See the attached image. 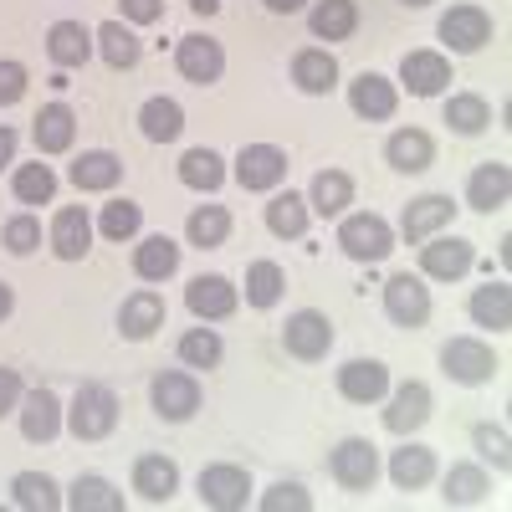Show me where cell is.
<instances>
[{"label":"cell","mask_w":512,"mask_h":512,"mask_svg":"<svg viewBox=\"0 0 512 512\" xmlns=\"http://www.w3.org/2000/svg\"><path fill=\"white\" fill-rule=\"evenodd\" d=\"M11 308H16V297H11V287H6V282H0V323L11 318Z\"/></svg>","instance_id":"55"},{"label":"cell","mask_w":512,"mask_h":512,"mask_svg":"<svg viewBox=\"0 0 512 512\" xmlns=\"http://www.w3.org/2000/svg\"><path fill=\"white\" fill-rule=\"evenodd\" d=\"M72 134H77V118L67 103H47L36 113V149L41 154H67L72 149Z\"/></svg>","instance_id":"27"},{"label":"cell","mask_w":512,"mask_h":512,"mask_svg":"<svg viewBox=\"0 0 512 512\" xmlns=\"http://www.w3.org/2000/svg\"><path fill=\"white\" fill-rule=\"evenodd\" d=\"M236 180L241 190H277L287 180V154L277 144H246L236 154Z\"/></svg>","instance_id":"9"},{"label":"cell","mask_w":512,"mask_h":512,"mask_svg":"<svg viewBox=\"0 0 512 512\" xmlns=\"http://www.w3.org/2000/svg\"><path fill=\"white\" fill-rule=\"evenodd\" d=\"M175 67H180L185 82L210 88V82H221V72H226V52H221V41H210V36H185L180 52H175Z\"/></svg>","instance_id":"10"},{"label":"cell","mask_w":512,"mask_h":512,"mask_svg":"<svg viewBox=\"0 0 512 512\" xmlns=\"http://www.w3.org/2000/svg\"><path fill=\"white\" fill-rule=\"evenodd\" d=\"M400 82L415 93V98H436L446 82H451V62L441 52H405L400 62Z\"/></svg>","instance_id":"17"},{"label":"cell","mask_w":512,"mask_h":512,"mask_svg":"<svg viewBox=\"0 0 512 512\" xmlns=\"http://www.w3.org/2000/svg\"><path fill=\"white\" fill-rule=\"evenodd\" d=\"M384 159H390L400 175H420V169L436 164V144H431V134H420V128H400V134H390V144H384Z\"/></svg>","instance_id":"22"},{"label":"cell","mask_w":512,"mask_h":512,"mask_svg":"<svg viewBox=\"0 0 512 512\" xmlns=\"http://www.w3.org/2000/svg\"><path fill=\"white\" fill-rule=\"evenodd\" d=\"M282 349L292 354V359H323L328 349H333V323L323 318V313H313V308H303V313H292L287 318V328H282Z\"/></svg>","instance_id":"7"},{"label":"cell","mask_w":512,"mask_h":512,"mask_svg":"<svg viewBox=\"0 0 512 512\" xmlns=\"http://www.w3.org/2000/svg\"><path fill=\"white\" fill-rule=\"evenodd\" d=\"M328 472H333V482L344 487V492H369L374 477H379V451H374V441H364V436L338 441L333 456H328Z\"/></svg>","instance_id":"2"},{"label":"cell","mask_w":512,"mask_h":512,"mask_svg":"<svg viewBox=\"0 0 512 512\" xmlns=\"http://www.w3.org/2000/svg\"><path fill=\"white\" fill-rule=\"evenodd\" d=\"M246 492H251V477L241 472V466H205L200 472V502L216 507V512L246 507Z\"/></svg>","instance_id":"15"},{"label":"cell","mask_w":512,"mask_h":512,"mask_svg":"<svg viewBox=\"0 0 512 512\" xmlns=\"http://www.w3.org/2000/svg\"><path fill=\"white\" fill-rule=\"evenodd\" d=\"M139 226H144V210H139L134 200H113V205H103L98 231H103L108 241H128V236H139Z\"/></svg>","instance_id":"45"},{"label":"cell","mask_w":512,"mask_h":512,"mask_svg":"<svg viewBox=\"0 0 512 512\" xmlns=\"http://www.w3.org/2000/svg\"><path fill=\"white\" fill-rule=\"evenodd\" d=\"M118 180H123V159L108 154V149H88L72 164V185L77 190H113Z\"/></svg>","instance_id":"30"},{"label":"cell","mask_w":512,"mask_h":512,"mask_svg":"<svg viewBox=\"0 0 512 512\" xmlns=\"http://www.w3.org/2000/svg\"><path fill=\"white\" fill-rule=\"evenodd\" d=\"M175 267H180V246L169 241V236H144V241L134 246V272H139L144 282L175 277Z\"/></svg>","instance_id":"28"},{"label":"cell","mask_w":512,"mask_h":512,"mask_svg":"<svg viewBox=\"0 0 512 512\" xmlns=\"http://www.w3.org/2000/svg\"><path fill=\"white\" fill-rule=\"evenodd\" d=\"M436 477V456L425 451V446H400L395 456H390V482L400 487V492H415V487H425Z\"/></svg>","instance_id":"32"},{"label":"cell","mask_w":512,"mask_h":512,"mask_svg":"<svg viewBox=\"0 0 512 512\" xmlns=\"http://www.w3.org/2000/svg\"><path fill=\"white\" fill-rule=\"evenodd\" d=\"M93 246V221L82 205H62L57 221H52V251L62 256V262H82Z\"/></svg>","instance_id":"16"},{"label":"cell","mask_w":512,"mask_h":512,"mask_svg":"<svg viewBox=\"0 0 512 512\" xmlns=\"http://www.w3.org/2000/svg\"><path fill=\"white\" fill-rule=\"evenodd\" d=\"M446 123L456 128V134H482V128L492 123V108H487V98H477V93H456L451 103H446Z\"/></svg>","instance_id":"42"},{"label":"cell","mask_w":512,"mask_h":512,"mask_svg":"<svg viewBox=\"0 0 512 512\" xmlns=\"http://www.w3.org/2000/svg\"><path fill=\"white\" fill-rule=\"evenodd\" d=\"M11 154H16V128L0 123V164H11Z\"/></svg>","instance_id":"53"},{"label":"cell","mask_w":512,"mask_h":512,"mask_svg":"<svg viewBox=\"0 0 512 512\" xmlns=\"http://www.w3.org/2000/svg\"><path fill=\"white\" fill-rule=\"evenodd\" d=\"M349 200H354V180L344 175V169H323V175L313 180V210L318 216H344Z\"/></svg>","instance_id":"38"},{"label":"cell","mask_w":512,"mask_h":512,"mask_svg":"<svg viewBox=\"0 0 512 512\" xmlns=\"http://www.w3.org/2000/svg\"><path fill=\"white\" fill-rule=\"evenodd\" d=\"M26 98V67L21 62H0V108H11Z\"/></svg>","instance_id":"50"},{"label":"cell","mask_w":512,"mask_h":512,"mask_svg":"<svg viewBox=\"0 0 512 512\" xmlns=\"http://www.w3.org/2000/svg\"><path fill=\"white\" fill-rule=\"evenodd\" d=\"M149 400H154V415H159V420L180 425V420H190V415L200 410V384H195V374L169 369V374H159V379H154Z\"/></svg>","instance_id":"5"},{"label":"cell","mask_w":512,"mask_h":512,"mask_svg":"<svg viewBox=\"0 0 512 512\" xmlns=\"http://www.w3.org/2000/svg\"><path fill=\"white\" fill-rule=\"evenodd\" d=\"M487 497V477H482V466H451L446 472V502L451 507H472Z\"/></svg>","instance_id":"44"},{"label":"cell","mask_w":512,"mask_h":512,"mask_svg":"<svg viewBox=\"0 0 512 512\" xmlns=\"http://www.w3.org/2000/svg\"><path fill=\"white\" fill-rule=\"evenodd\" d=\"M405 6H431V0H405Z\"/></svg>","instance_id":"57"},{"label":"cell","mask_w":512,"mask_h":512,"mask_svg":"<svg viewBox=\"0 0 512 512\" xmlns=\"http://www.w3.org/2000/svg\"><path fill=\"white\" fill-rule=\"evenodd\" d=\"M98 52H103V62L113 72H128L139 62V36L128 31L123 21H108V26H98Z\"/></svg>","instance_id":"37"},{"label":"cell","mask_w":512,"mask_h":512,"mask_svg":"<svg viewBox=\"0 0 512 512\" xmlns=\"http://www.w3.org/2000/svg\"><path fill=\"white\" fill-rule=\"evenodd\" d=\"M384 313H390L400 328H420L425 318H431V287H425L420 277H410V272H395L390 282H384Z\"/></svg>","instance_id":"4"},{"label":"cell","mask_w":512,"mask_h":512,"mask_svg":"<svg viewBox=\"0 0 512 512\" xmlns=\"http://www.w3.org/2000/svg\"><path fill=\"white\" fill-rule=\"evenodd\" d=\"M154 328H164V297H159V292H134V297L118 308V333L139 344V338H149Z\"/></svg>","instance_id":"25"},{"label":"cell","mask_w":512,"mask_h":512,"mask_svg":"<svg viewBox=\"0 0 512 512\" xmlns=\"http://www.w3.org/2000/svg\"><path fill=\"white\" fill-rule=\"evenodd\" d=\"M441 369L456 384H487L497 374V354L482 344V338H451V344L441 349Z\"/></svg>","instance_id":"6"},{"label":"cell","mask_w":512,"mask_h":512,"mask_svg":"<svg viewBox=\"0 0 512 512\" xmlns=\"http://www.w3.org/2000/svg\"><path fill=\"white\" fill-rule=\"evenodd\" d=\"M11 502L26 507V512H57L62 507V492H57V482L47 472H21L11 482Z\"/></svg>","instance_id":"34"},{"label":"cell","mask_w":512,"mask_h":512,"mask_svg":"<svg viewBox=\"0 0 512 512\" xmlns=\"http://www.w3.org/2000/svg\"><path fill=\"white\" fill-rule=\"evenodd\" d=\"M267 231L272 236H282V241H292V236H303L308 231V200L303 195H272V205H267Z\"/></svg>","instance_id":"36"},{"label":"cell","mask_w":512,"mask_h":512,"mask_svg":"<svg viewBox=\"0 0 512 512\" xmlns=\"http://www.w3.org/2000/svg\"><path fill=\"white\" fill-rule=\"evenodd\" d=\"M287 507H292V512H308V507H313V497H308L303 487H297V482H277V487L262 497V512H287Z\"/></svg>","instance_id":"47"},{"label":"cell","mask_w":512,"mask_h":512,"mask_svg":"<svg viewBox=\"0 0 512 512\" xmlns=\"http://www.w3.org/2000/svg\"><path fill=\"white\" fill-rule=\"evenodd\" d=\"M451 216H456L451 195H420V200H410L400 231H405V241H431L441 226H451Z\"/></svg>","instance_id":"19"},{"label":"cell","mask_w":512,"mask_h":512,"mask_svg":"<svg viewBox=\"0 0 512 512\" xmlns=\"http://www.w3.org/2000/svg\"><path fill=\"white\" fill-rule=\"evenodd\" d=\"M139 128H144L149 144H169V139H180V128H185V108L175 98H149L139 108Z\"/></svg>","instance_id":"31"},{"label":"cell","mask_w":512,"mask_h":512,"mask_svg":"<svg viewBox=\"0 0 512 512\" xmlns=\"http://www.w3.org/2000/svg\"><path fill=\"white\" fill-rule=\"evenodd\" d=\"M180 180H185L190 190H221L226 164H221L216 149H190V154L180 159Z\"/></svg>","instance_id":"39"},{"label":"cell","mask_w":512,"mask_h":512,"mask_svg":"<svg viewBox=\"0 0 512 512\" xmlns=\"http://www.w3.org/2000/svg\"><path fill=\"white\" fill-rule=\"evenodd\" d=\"M41 246V226L31 221V216H16L11 226H6V251L11 256H31Z\"/></svg>","instance_id":"48"},{"label":"cell","mask_w":512,"mask_h":512,"mask_svg":"<svg viewBox=\"0 0 512 512\" xmlns=\"http://www.w3.org/2000/svg\"><path fill=\"white\" fill-rule=\"evenodd\" d=\"M338 246H344L354 262H384V256L395 251V231L384 216H344V226H338Z\"/></svg>","instance_id":"3"},{"label":"cell","mask_w":512,"mask_h":512,"mask_svg":"<svg viewBox=\"0 0 512 512\" xmlns=\"http://www.w3.org/2000/svg\"><path fill=\"white\" fill-rule=\"evenodd\" d=\"M292 82L303 93H333L338 88V62H333V52H323V47H308V52H297L292 57Z\"/></svg>","instance_id":"26"},{"label":"cell","mask_w":512,"mask_h":512,"mask_svg":"<svg viewBox=\"0 0 512 512\" xmlns=\"http://www.w3.org/2000/svg\"><path fill=\"white\" fill-rule=\"evenodd\" d=\"M67 420H72V436L77 441H103L113 425H118V395L108 390V384H82Z\"/></svg>","instance_id":"1"},{"label":"cell","mask_w":512,"mask_h":512,"mask_svg":"<svg viewBox=\"0 0 512 512\" xmlns=\"http://www.w3.org/2000/svg\"><path fill=\"white\" fill-rule=\"evenodd\" d=\"M472 318H477V328L507 333V328H512V287H507V282L477 287V292H472Z\"/></svg>","instance_id":"29"},{"label":"cell","mask_w":512,"mask_h":512,"mask_svg":"<svg viewBox=\"0 0 512 512\" xmlns=\"http://www.w3.org/2000/svg\"><path fill=\"white\" fill-rule=\"evenodd\" d=\"M67 507L77 512H123V492H113L108 477H77L67 492Z\"/></svg>","instance_id":"35"},{"label":"cell","mask_w":512,"mask_h":512,"mask_svg":"<svg viewBox=\"0 0 512 512\" xmlns=\"http://www.w3.org/2000/svg\"><path fill=\"white\" fill-rule=\"evenodd\" d=\"M190 11H195V16H216L221 0H190Z\"/></svg>","instance_id":"56"},{"label":"cell","mask_w":512,"mask_h":512,"mask_svg":"<svg viewBox=\"0 0 512 512\" xmlns=\"http://www.w3.org/2000/svg\"><path fill=\"white\" fill-rule=\"evenodd\" d=\"M477 267V246L461 236H436L431 246H420V272L436 282H456Z\"/></svg>","instance_id":"8"},{"label":"cell","mask_w":512,"mask_h":512,"mask_svg":"<svg viewBox=\"0 0 512 512\" xmlns=\"http://www.w3.org/2000/svg\"><path fill=\"white\" fill-rule=\"evenodd\" d=\"M282 267L277 262H251L246 267V303L251 308H277V297H282Z\"/></svg>","instance_id":"41"},{"label":"cell","mask_w":512,"mask_h":512,"mask_svg":"<svg viewBox=\"0 0 512 512\" xmlns=\"http://www.w3.org/2000/svg\"><path fill=\"white\" fill-rule=\"evenodd\" d=\"M507 195H512V169H507V164H497V159H487V164L477 169V175H472V185H466V205L482 210V216L502 210V205H507Z\"/></svg>","instance_id":"21"},{"label":"cell","mask_w":512,"mask_h":512,"mask_svg":"<svg viewBox=\"0 0 512 512\" xmlns=\"http://www.w3.org/2000/svg\"><path fill=\"white\" fill-rule=\"evenodd\" d=\"M47 57L57 67H82V62L93 57V31L82 26V21H57L47 31Z\"/></svg>","instance_id":"24"},{"label":"cell","mask_w":512,"mask_h":512,"mask_svg":"<svg viewBox=\"0 0 512 512\" xmlns=\"http://www.w3.org/2000/svg\"><path fill=\"white\" fill-rule=\"evenodd\" d=\"M16 200L21 205H47L57 195V175H52V164H21L16 169V180H11Z\"/></svg>","instance_id":"40"},{"label":"cell","mask_w":512,"mask_h":512,"mask_svg":"<svg viewBox=\"0 0 512 512\" xmlns=\"http://www.w3.org/2000/svg\"><path fill=\"white\" fill-rule=\"evenodd\" d=\"M123 16L139 21V26H149V21L164 16V0H123Z\"/></svg>","instance_id":"51"},{"label":"cell","mask_w":512,"mask_h":512,"mask_svg":"<svg viewBox=\"0 0 512 512\" xmlns=\"http://www.w3.org/2000/svg\"><path fill=\"white\" fill-rule=\"evenodd\" d=\"M175 487H180V466L169 456H139L134 461V492L144 502H169Z\"/></svg>","instance_id":"23"},{"label":"cell","mask_w":512,"mask_h":512,"mask_svg":"<svg viewBox=\"0 0 512 512\" xmlns=\"http://www.w3.org/2000/svg\"><path fill=\"white\" fill-rule=\"evenodd\" d=\"M338 395H344L349 405H374L390 395V369H384L379 359H349L344 369H338Z\"/></svg>","instance_id":"12"},{"label":"cell","mask_w":512,"mask_h":512,"mask_svg":"<svg viewBox=\"0 0 512 512\" xmlns=\"http://www.w3.org/2000/svg\"><path fill=\"white\" fill-rule=\"evenodd\" d=\"M185 231H190V241H195V246H221V241L231 236V216H226L221 205H200L195 216H190V226H185Z\"/></svg>","instance_id":"46"},{"label":"cell","mask_w":512,"mask_h":512,"mask_svg":"<svg viewBox=\"0 0 512 512\" xmlns=\"http://www.w3.org/2000/svg\"><path fill=\"white\" fill-rule=\"evenodd\" d=\"M308 26H313L318 41H344V36H354L359 11H354V0H318L313 16H308Z\"/></svg>","instance_id":"33"},{"label":"cell","mask_w":512,"mask_h":512,"mask_svg":"<svg viewBox=\"0 0 512 512\" xmlns=\"http://www.w3.org/2000/svg\"><path fill=\"white\" fill-rule=\"evenodd\" d=\"M57 431H62V405H57V395H52V390H31V395L21 400V436L36 441V446H47Z\"/></svg>","instance_id":"20"},{"label":"cell","mask_w":512,"mask_h":512,"mask_svg":"<svg viewBox=\"0 0 512 512\" xmlns=\"http://www.w3.org/2000/svg\"><path fill=\"white\" fill-rule=\"evenodd\" d=\"M431 390H425L420 379H410V384H400V390L390 395V410H384V431H395V436H410V431H420L425 420H431Z\"/></svg>","instance_id":"14"},{"label":"cell","mask_w":512,"mask_h":512,"mask_svg":"<svg viewBox=\"0 0 512 512\" xmlns=\"http://www.w3.org/2000/svg\"><path fill=\"white\" fill-rule=\"evenodd\" d=\"M221 333L216 328H190L185 338H180V364H190V369H216L221 364Z\"/></svg>","instance_id":"43"},{"label":"cell","mask_w":512,"mask_h":512,"mask_svg":"<svg viewBox=\"0 0 512 512\" xmlns=\"http://www.w3.org/2000/svg\"><path fill=\"white\" fill-rule=\"evenodd\" d=\"M477 451L497 466V472H507L512 456H507V431H497V425H477Z\"/></svg>","instance_id":"49"},{"label":"cell","mask_w":512,"mask_h":512,"mask_svg":"<svg viewBox=\"0 0 512 512\" xmlns=\"http://www.w3.org/2000/svg\"><path fill=\"white\" fill-rule=\"evenodd\" d=\"M303 6H308V0H267L272 16H292V11H303Z\"/></svg>","instance_id":"54"},{"label":"cell","mask_w":512,"mask_h":512,"mask_svg":"<svg viewBox=\"0 0 512 512\" xmlns=\"http://www.w3.org/2000/svg\"><path fill=\"white\" fill-rule=\"evenodd\" d=\"M441 41L451 52H482L492 41V16L482 6H451L441 16Z\"/></svg>","instance_id":"11"},{"label":"cell","mask_w":512,"mask_h":512,"mask_svg":"<svg viewBox=\"0 0 512 512\" xmlns=\"http://www.w3.org/2000/svg\"><path fill=\"white\" fill-rule=\"evenodd\" d=\"M349 103H354V113L359 118H369V123H384V118H395V82L390 77H379V72H359L354 77V88H349Z\"/></svg>","instance_id":"18"},{"label":"cell","mask_w":512,"mask_h":512,"mask_svg":"<svg viewBox=\"0 0 512 512\" xmlns=\"http://www.w3.org/2000/svg\"><path fill=\"white\" fill-rule=\"evenodd\" d=\"M185 308L200 318V323H221V318H231L236 313V287H231V277H195L190 287H185Z\"/></svg>","instance_id":"13"},{"label":"cell","mask_w":512,"mask_h":512,"mask_svg":"<svg viewBox=\"0 0 512 512\" xmlns=\"http://www.w3.org/2000/svg\"><path fill=\"white\" fill-rule=\"evenodd\" d=\"M21 400V374L16 369H0V415H11Z\"/></svg>","instance_id":"52"}]
</instances>
